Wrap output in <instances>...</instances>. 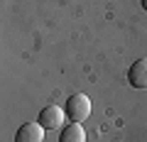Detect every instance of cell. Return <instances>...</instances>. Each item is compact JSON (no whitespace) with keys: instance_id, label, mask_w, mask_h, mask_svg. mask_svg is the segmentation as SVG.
Segmentation results:
<instances>
[{"instance_id":"cell-4","label":"cell","mask_w":147,"mask_h":142,"mask_svg":"<svg viewBox=\"0 0 147 142\" xmlns=\"http://www.w3.org/2000/svg\"><path fill=\"white\" fill-rule=\"evenodd\" d=\"M44 127L39 122H25L15 132V142H44Z\"/></svg>"},{"instance_id":"cell-2","label":"cell","mask_w":147,"mask_h":142,"mask_svg":"<svg viewBox=\"0 0 147 142\" xmlns=\"http://www.w3.org/2000/svg\"><path fill=\"white\" fill-rule=\"evenodd\" d=\"M64 118H66V110L64 108H57V105H47L44 110H39V125L44 130H61L64 127Z\"/></svg>"},{"instance_id":"cell-6","label":"cell","mask_w":147,"mask_h":142,"mask_svg":"<svg viewBox=\"0 0 147 142\" xmlns=\"http://www.w3.org/2000/svg\"><path fill=\"white\" fill-rule=\"evenodd\" d=\"M142 10H145V12H147V0H142Z\"/></svg>"},{"instance_id":"cell-3","label":"cell","mask_w":147,"mask_h":142,"mask_svg":"<svg viewBox=\"0 0 147 142\" xmlns=\"http://www.w3.org/2000/svg\"><path fill=\"white\" fill-rule=\"evenodd\" d=\"M127 81H130L132 88L147 91V57L137 59V61L127 69Z\"/></svg>"},{"instance_id":"cell-5","label":"cell","mask_w":147,"mask_h":142,"mask_svg":"<svg viewBox=\"0 0 147 142\" xmlns=\"http://www.w3.org/2000/svg\"><path fill=\"white\" fill-rule=\"evenodd\" d=\"M59 142H86V130L81 127V122H69L59 132Z\"/></svg>"},{"instance_id":"cell-1","label":"cell","mask_w":147,"mask_h":142,"mask_svg":"<svg viewBox=\"0 0 147 142\" xmlns=\"http://www.w3.org/2000/svg\"><path fill=\"white\" fill-rule=\"evenodd\" d=\"M64 110H66V118L71 122H84L86 118L91 115V100H88V96H84V93L69 96Z\"/></svg>"}]
</instances>
